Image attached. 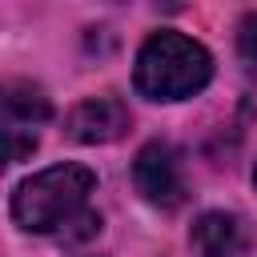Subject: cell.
Here are the masks:
<instances>
[{"label": "cell", "mask_w": 257, "mask_h": 257, "mask_svg": "<svg viewBox=\"0 0 257 257\" xmlns=\"http://www.w3.org/2000/svg\"><path fill=\"white\" fill-rule=\"evenodd\" d=\"M133 181H137V189H141L153 205H165V209L181 205V197H185L177 157H173V149H169V145H161V141H153V145H145V149L137 153Z\"/></svg>", "instance_id": "3957f363"}, {"label": "cell", "mask_w": 257, "mask_h": 257, "mask_svg": "<svg viewBox=\"0 0 257 257\" xmlns=\"http://www.w3.org/2000/svg\"><path fill=\"white\" fill-rule=\"evenodd\" d=\"M124 128H128V108L116 96H92V100H80L68 112V137L80 141V145L116 141Z\"/></svg>", "instance_id": "277c9868"}, {"label": "cell", "mask_w": 257, "mask_h": 257, "mask_svg": "<svg viewBox=\"0 0 257 257\" xmlns=\"http://www.w3.org/2000/svg\"><path fill=\"white\" fill-rule=\"evenodd\" d=\"M253 177H257V173H253Z\"/></svg>", "instance_id": "9c48e42d"}, {"label": "cell", "mask_w": 257, "mask_h": 257, "mask_svg": "<svg viewBox=\"0 0 257 257\" xmlns=\"http://www.w3.org/2000/svg\"><path fill=\"white\" fill-rule=\"evenodd\" d=\"M4 112H8V128H24V124H40L48 120V96L28 84V80H16L4 88Z\"/></svg>", "instance_id": "8992f818"}, {"label": "cell", "mask_w": 257, "mask_h": 257, "mask_svg": "<svg viewBox=\"0 0 257 257\" xmlns=\"http://www.w3.org/2000/svg\"><path fill=\"white\" fill-rule=\"evenodd\" d=\"M96 229H100V217H96V213H80V217H72V221L60 229V237H64V241H84V237H92Z\"/></svg>", "instance_id": "ba28073f"}, {"label": "cell", "mask_w": 257, "mask_h": 257, "mask_svg": "<svg viewBox=\"0 0 257 257\" xmlns=\"http://www.w3.org/2000/svg\"><path fill=\"white\" fill-rule=\"evenodd\" d=\"M213 76V60L209 52L181 36V32H157L145 40V48L137 52V92L149 100H185L193 92H201Z\"/></svg>", "instance_id": "6da1fadb"}, {"label": "cell", "mask_w": 257, "mask_h": 257, "mask_svg": "<svg viewBox=\"0 0 257 257\" xmlns=\"http://www.w3.org/2000/svg\"><path fill=\"white\" fill-rule=\"evenodd\" d=\"M193 253L197 257H237L241 253V225L229 213H201L193 225Z\"/></svg>", "instance_id": "5b68a950"}, {"label": "cell", "mask_w": 257, "mask_h": 257, "mask_svg": "<svg viewBox=\"0 0 257 257\" xmlns=\"http://www.w3.org/2000/svg\"><path fill=\"white\" fill-rule=\"evenodd\" d=\"M237 48H241V60L257 72V12H249L237 28Z\"/></svg>", "instance_id": "52a82bcc"}, {"label": "cell", "mask_w": 257, "mask_h": 257, "mask_svg": "<svg viewBox=\"0 0 257 257\" xmlns=\"http://www.w3.org/2000/svg\"><path fill=\"white\" fill-rule=\"evenodd\" d=\"M96 177L84 165H52L36 177H28L12 193V217L20 229L32 233H52L64 229L72 217H80L84 197L92 193Z\"/></svg>", "instance_id": "7a4b0ae2"}]
</instances>
